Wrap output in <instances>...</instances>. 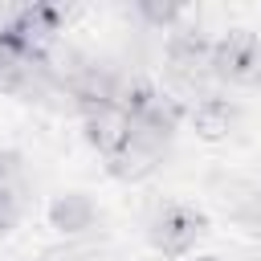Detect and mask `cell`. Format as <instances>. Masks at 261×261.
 Here are the masks:
<instances>
[{
    "label": "cell",
    "mask_w": 261,
    "mask_h": 261,
    "mask_svg": "<svg viewBox=\"0 0 261 261\" xmlns=\"http://www.w3.org/2000/svg\"><path fill=\"white\" fill-rule=\"evenodd\" d=\"M188 122H192L204 139H220V135H228L232 122H237V102L224 98L220 90H208V94H200L196 102H188Z\"/></svg>",
    "instance_id": "5"
},
{
    "label": "cell",
    "mask_w": 261,
    "mask_h": 261,
    "mask_svg": "<svg viewBox=\"0 0 261 261\" xmlns=\"http://www.w3.org/2000/svg\"><path fill=\"white\" fill-rule=\"evenodd\" d=\"M204 237V212H196L184 200H167L147 216V241L163 257H184Z\"/></svg>",
    "instance_id": "2"
},
{
    "label": "cell",
    "mask_w": 261,
    "mask_h": 261,
    "mask_svg": "<svg viewBox=\"0 0 261 261\" xmlns=\"http://www.w3.org/2000/svg\"><path fill=\"white\" fill-rule=\"evenodd\" d=\"M37 261H102V253L94 245H86V241H57V245L41 249Z\"/></svg>",
    "instance_id": "6"
},
{
    "label": "cell",
    "mask_w": 261,
    "mask_h": 261,
    "mask_svg": "<svg viewBox=\"0 0 261 261\" xmlns=\"http://www.w3.org/2000/svg\"><path fill=\"white\" fill-rule=\"evenodd\" d=\"M29 208V192H4L0 188V232H8Z\"/></svg>",
    "instance_id": "7"
},
{
    "label": "cell",
    "mask_w": 261,
    "mask_h": 261,
    "mask_svg": "<svg viewBox=\"0 0 261 261\" xmlns=\"http://www.w3.org/2000/svg\"><path fill=\"white\" fill-rule=\"evenodd\" d=\"M45 216H49V228L61 232V241H86L98 224V204L90 200V192H57Z\"/></svg>",
    "instance_id": "4"
},
{
    "label": "cell",
    "mask_w": 261,
    "mask_h": 261,
    "mask_svg": "<svg viewBox=\"0 0 261 261\" xmlns=\"http://www.w3.org/2000/svg\"><path fill=\"white\" fill-rule=\"evenodd\" d=\"M212 82L216 86H257L261 82V33H253V29L216 33Z\"/></svg>",
    "instance_id": "1"
},
{
    "label": "cell",
    "mask_w": 261,
    "mask_h": 261,
    "mask_svg": "<svg viewBox=\"0 0 261 261\" xmlns=\"http://www.w3.org/2000/svg\"><path fill=\"white\" fill-rule=\"evenodd\" d=\"M126 126H130V114L122 106H114V102H102V106H86L82 110V135H86V143L102 159H110V155L122 151Z\"/></svg>",
    "instance_id": "3"
}]
</instances>
